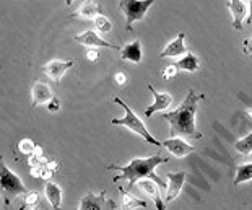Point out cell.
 <instances>
[{"label": "cell", "mask_w": 252, "mask_h": 210, "mask_svg": "<svg viewBox=\"0 0 252 210\" xmlns=\"http://www.w3.org/2000/svg\"><path fill=\"white\" fill-rule=\"evenodd\" d=\"M31 93H33V106L49 103V101L56 96L46 83H41V82H36L33 85V91H31Z\"/></svg>", "instance_id": "2e32d148"}, {"label": "cell", "mask_w": 252, "mask_h": 210, "mask_svg": "<svg viewBox=\"0 0 252 210\" xmlns=\"http://www.w3.org/2000/svg\"><path fill=\"white\" fill-rule=\"evenodd\" d=\"M138 186H140V189L155 202L157 210H166L164 202L161 201V194H159V189H158L159 186L157 184V182H152V179H142L140 182H138Z\"/></svg>", "instance_id": "5bb4252c"}, {"label": "cell", "mask_w": 252, "mask_h": 210, "mask_svg": "<svg viewBox=\"0 0 252 210\" xmlns=\"http://www.w3.org/2000/svg\"><path fill=\"white\" fill-rule=\"evenodd\" d=\"M148 90L153 93L155 101L152 106H148L147 109H145V117H152L157 111H163L166 107H169L171 103H173V96L169 93H159V91L153 88V85H148Z\"/></svg>", "instance_id": "9c48e42d"}, {"label": "cell", "mask_w": 252, "mask_h": 210, "mask_svg": "<svg viewBox=\"0 0 252 210\" xmlns=\"http://www.w3.org/2000/svg\"><path fill=\"white\" fill-rule=\"evenodd\" d=\"M34 148H36V145H34V142L31 139H21L20 140V143H18L20 153H23V155H26V157H30V155H33Z\"/></svg>", "instance_id": "cb8c5ba5"}, {"label": "cell", "mask_w": 252, "mask_h": 210, "mask_svg": "<svg viewBox=\"0 0 252 210\" xmlns=\"http://www.w3.org/2000/svg\"><path fill=\"white\" fill-rule=\"evenodd\" d=\"M87 57H88V61L91 62H96L99 59V52L94 49V47H90V49L87 51Z\"/></svg>", "instance_id": "83f0119b"}, {"label": "cell", "mask_w": 252, "mask_h": 210, "mask_svg": "<svg viewBox=\"0 0 252 210\" xmlns=\"http://www.w3.org/2000/svg\"><path fill=\"white\" fill-rule=\"evenodd\" d=\"M0 184H2L5 204H7V206H10V201H12L13 197L26 196V194H28V191H26V187L23 182H21L20 177L15 175L5 163H2V168H0Z\"/></svg>", "instance_id": "277c9868"}, {"label": "cell", "mask_w": 252, "mask_h": 210, "mask_svg": "<svg viewBox=\"0 0 252 210\" xmlns=\"http://www.w3.org/2000/svg\"><path fill=\"white\" fill-rule=\"evenodd\" d=\"M184 39H186V35L181 31L169 44H166V47L161 51L159 56L164 59V57H176V56H181V54H187L189 51H187V47L184 44Z\"/></svg>", "instance_id": "4fadbf2b"}, {"label": "cell", "mask_w": 252, "mask_h": 210, "mask_svg": "<svg viewBox=\"0 0 252 210\" xmlns=\"http://www.w3.org/2000/svg\"><path fill=\"white\" fill-rule=\"evenodd\" d=\"M234 148L238 150L241 155H251L252 153V132L248 134L244 139L238 140V142L234 143Z\"/></svg>", "instance_id": "7402d4cb"}, {"label": "cell", "mask_w": 252, "mask_h": 210, "mask_svg": "<svg viewBox=\"0 0 252 210\" xmlns=\"http://www.w3.org/2000/svg\"><path fill=\"white\" fill-rule=\"evenodd\" d=\"M99 15H103V7L98 2H93V0H87L78 7V10L70 15L72 18H83V20H94L98 18Z\"/></svg>", "instance_id": "8fae6325"}, {"label": "cell", "mask_w": 252, "mask_h": 210, "mask_svg": "<svg viewBox=\"0 0 252 210\" xmlns=\"http://www.w3.org/2000/svg\"><path fill=\"white\" fill-rule=\"evenodd\" d=\"M252 179V163L248 165H239L238 170H236V177H234V184L239 186L246 181Z\"/></svg>", "instance_id": "44dd1931"}, {"label": "cell", "mask_w": 252, "mask_h": 210, "mask_svg": "<svg viewBox=\"0 0 252 210\" xmlns=\"http://www.w3.org/2000/svg\"><path fill=\"white\" fill-rule=\"evenodd\" d=\"M163 78L164 80H171V78H174L176 75H178V67L176 66H168L164 70H163Z\"/></svg>", "instance_id": "484cf974"}, {"label": "cell", "mask_w": 252, "mask_h": 210, "mask_svg": "<svg viewBox=\"0 0 252 210\" xmlns=\"http://www.w3.org/2000/svg\"><path fill=\"white\" fill-rule=\"evenodd\" d=\"M174 66L178 67V70H186V72L194 73L198 70V67H200V61H198V57L195 56V54L187 52L181 61H178L174 64Z\"/></svg>", "instance_id": "d6986e66"}, {"label": "cell", "mask_w": 252, "mask_h": 210, "mask_svg": "<svg viewBox=\"0 0 252 210\" xmlns=\"http://www.w3.org/2000/svg\"><path fill=\"white\" fill-rule=\"evenodd\" d=\"M163 147L168 148L169 153L174 155V157H178V158H184L189 153L194 152V147L189 143H186L181 137H171L168 140H164Z\"/></svg>", "instance_id": "7c38bea8"}, {"label": "cell", "mask_w": 252, "mask_h": 210, "mask_svg": "<svg viewBox=\"0 0 252 210\" xmlns=\"http://www.w3.org/2000/svg\"><path fill=\"white\" fill-rule=\"evenodd\" d=\"M228 10L233 15L234 30H243V21L248 17V13H246V3L241 2V0H228Z\"/></svg>", "instance_id": "9a60e30c"}, {"label": "cell", "mask_w": 252, "mask_h": 210, "mask_svg": "<svg viewBox=\"0 0 252 210\" xmlns=\"http://www.w3.org/2000/svg\"><path fill=\"white\" fill-rule=\"evenodd\" d=\"M116 83L121 85V87H124V85L127 83V75L124 72H117L116 73Z\"/></svg>", "instance_id": "f546056e"}, {"label": "cell", "mask_w": 252, "mask_h": 210, "mask_svg": "<svg viewBox=\"0 0 252 210\" xmlns=\"http://www.w3.org/2000/svg\"><path fill=\"white\" fill-rule=\"evenodd\" d=\"M73 64L75 61L73 59H70V61H67V62H63V61H51V62H47L44 67H42V72H44L47 77H49L52 82L54 83H61V80L63 77V73L67 72L68 69L73 67Z\"/></svg>", "instance_id": "ba28073f"}, {"label": "cell", "mask_w": 252, "mask_h": 210, "mask_svg": "<svg viewBox=\"0 0 252 210\" xmlns=\"http://www.w3.org/2000/svg\"><path fill=\"white\" fill-rule=\"evenodd\" d=\"M122 61H130L133 64L142 62V44L140 41H132L121 49Z\"/></svg>", "instance_id": "e0dca14e"}, {"label": "cell", "mask_w": 252, "mask_h": 210, "mask_svg": "<svg viewBox=\"0 0 252 210\" xmlns=\"http://www.w3.org/2000/svg\"><path fill=\"white\" fill-rule=\"evenodd\" d=\"M248 116L252 117V107H249V109H248Z\"/></svg>", "instance_id": "d6a6232c"}, {"label": "cell", "mask_w": 252, "mask_h": 210, "mask_svg": "<svg viewBox=\"0 0 252 210\" xmlns=\"http://www.w3.org/2000/svg\"><path fill=\"white\" fill-rule=\"evenodd\" d=\"M243 51H244V54H248V56H252V37H248V39H244V42H243Z\"/></svg>", "instance_id": "f1b7e54d"}, {"label": "cell", "mask_w": 252, "mask_h": 210, "mask_svg": "<svg viewBox=\"0 0 252 210\" xmlns=\"http://www.w3.org/2000/svg\"><path fill=\"white\" fill-rule=\"evenodd\" d=\"M44 191H46V197L52 206V209L61 210V207H62V189L61 187H59L56 182H47Z\"/></svg>", "instance_id": "ac0fdd59"}, {"label": "cell", "mask_w": 252, "mask_h": 210, "mask_svg": "<svg viewBox=\"0 0 252 210\" xmlns=\"http://www.w3.org/2000/svg\"><path fill=\"white\" fill-rule=\"evenodd\" d=\"M78 210H117V206L112 199L106 196L104 191H101L99 194L88 192L80 202Z\"/></svg>", "instance_id": "8992f818"}, {"label": "cell", "mask_w": 252, "mask_h": 210, "mask_svg": "<svg viewBox=\"0 0 252 210\" xmlns=\"http://www.w3.org/2000/svg\"><path fill=\"white\" fill-rule=\"evenodd\" d=\"M39 202V194L37 192H28L25 197V204L21 206L20 210H28V209H33L36 204Z\"/></svg>", "instance_id": "d4e9b609"}, {"label": "cell", "mask_w": 252, "mask_h": 210, "mask_svg": "<svg viewBox=\"0 0 252 210\" xmlns=\"http://www.w3.org/2000/svg\"><path fill=\"white\" fill-rule=\"evenodd\" d=\"M114 103L116 105H119L122 106V109L126 111V116L122 117V119H112L111 124L112 126H124V127H128L130 131H133L135 134H138L143 140H147L148 143H152V145H157V147H161V142H158L157 139H155L152 134L148 132V129L145 127V124L142 122V119H138V116L133 112L130 107H128V105L126 103L124 100H121V98H114Z\"/></svg>", "instance_id": "3957f363"}, {"label": "cell", "mask_w": 252, "mask_h": 210, "mask_svg": "<svg viewBox=\"0 0 252 210\" xmlns=\"http://www.w3.org/2000/svg\"><path fill=\"white\" fill-rule=\"evenodd\" d=\"M119 192L122 196V210H135V209H147L148 204L145 201H140V199L130 196L126 189L119 187Z\"/></svg>", "instance_id": "ffe728a7"}, {"label": "cell", "mask_w": 252, "mask_h": 210, "mask_svg": "<svg viewBox=\"0 0 252 210\" xmlns=\"http://www.w3.org/2000/svg\"><path fill=\"white\" fill-rule=\"evenodd\" d=\"M246 23L252 25V0H251V3H249V15L246 17Z\"/></svg>", "instance_id": "4dcf8cb0"}, {"label": "cell", "mask_w": 252, "mask_h": 210, "mask_svg": "<svg viewBox=\"0 0 252 210\" xmlns=\"http://www.w3.org/2000/svg\"><path fill=\"white\" fill-rule=\"evenodd\" d=\"M168 158H164L163 155H153L150 158H133L130 163L126 165V166H119V165H111L108 170H117L121 171L119 176L114 177V182L121 181V179H126L128 181V187H132L135 184L137 181L140 179H152L153 182H157L158 186H168L164 184V181L161 179L159 176L155 175V168L158 165L166 163Z\"/></svg>", "instance_id": "7a4b0ae2"}, {"label": "cell", "mask_w": 252, "mask_h": 210, "mask_svg": "<svg viewBox=\"0 0 252 210\" xmlns=\"http://www.w3.org/2000/svg\"><path fill=\"white\" fill-rule=\"evenodd\" d=\"M73 39L78 42V44H83V46H88V47H109V49H116V51H121L119 46L112 44V42L103 39L101 36H98L94 30H88V31H83L82 35H77L73 36Z\"/></svg>", "instance_id": "52a82bcc"}, {"label": "cell", "mask_w": 252, "mask_h": 210, "mask_svg": "<svg viewBox=\"0 0 252 210\" xmlns=\"http://www.w3.org/2000/svg\"><path fill=\"white\" fill-rule=\"evenodd\" d=\"M94 28L99 33H109L112 30V23L106 17H103V15H99L98 18H94Z\"/></svg>", "instance_id": "603a6c76"}, {"label": "cell", "mask_w": 252, "mask_h": 210, "mask_svg": "<svg viewBox=\"0 0 252 210\" xmlns=\"http://www.w3.org/2000/svg\"><path fill=\"white\" fill-rule=\"evenodd\" d=\"M72 3H73V0H65V5H68V7H70Z\"/></svg>", "instance_id": "1f68e13d"}, {"label": "cell", "mask_w": 252, "mask_h": 210, "mask_svg": "<svg viewBox=\"0 0 252 210\" xmlns=\"http://www.w3.org/2000/svg\"><path fill=\"white\" fill-rule=\"evenodd\" d=\"M31 210H34V209H31Z\"/></svg>", "instance_id": "836d02e7"}, {"label": "cell", "mask_w": 252, "mask_h": 210, "mask_svg": "<svg viewBox=\"0 0 252 210\" xmlns=\"http://www.w3.org/2000/svg\"><path fill=\"white\" fill-rule=\"evenodd\" d=\"M205 98L203 93H195L194 90L187 91L186 100L182 101L178 109L164 112L161 114V119L169 122V131L171 136L178 137V136H190L194 139H202V134L197 132L195 129V112L198 103Z\"/></svg>", "instance_id": "6da1fadb"}, {"label": "cell", "mask_w": 252, "mask_h": 210, "mask_svg": "<svg viewBox=\"0 0 252 210\" xmlns=\"http://www.w3.org/2000/svg\"><path fill=\"white\" fill-rule=\"evenodd\" d=\"M168 191H166V202H173L179 196L186 181V171L179 173H168Z\"/></svg>", "instance_id": "30bf717a"}, {"label": "cell", "mask_w": 252, "mask_h": 210, "mask_svg": "<svg viewBox=\"0 0 252 210\" xmlns=\"http://www.w3.org/2000/svg\"><path fill=\"white\" fill-rule=\"evenodd\" d=\"M157 0H121L119 8L122 10V13L126 15V28L127 31H132V26L135 21L143 20L147 10Z\"/></svg>", "instance_id": "5b68a950"}, {"label": "cell", "mask_w": 252, "mask_h": 210, "mask_svg": "<svg viewBox=\"0 0 252 210\" xmlns=\"http://www.w3.org/2000/svg\"><path fill=\"white\" fill-rule=\"evenodd\" d=\"M47 109H49L51 112H57L59 109H61V100H59L57 96H54V98L47 103Z\"/></svg>", "instance_id": "4316f807"}]
</instances>
